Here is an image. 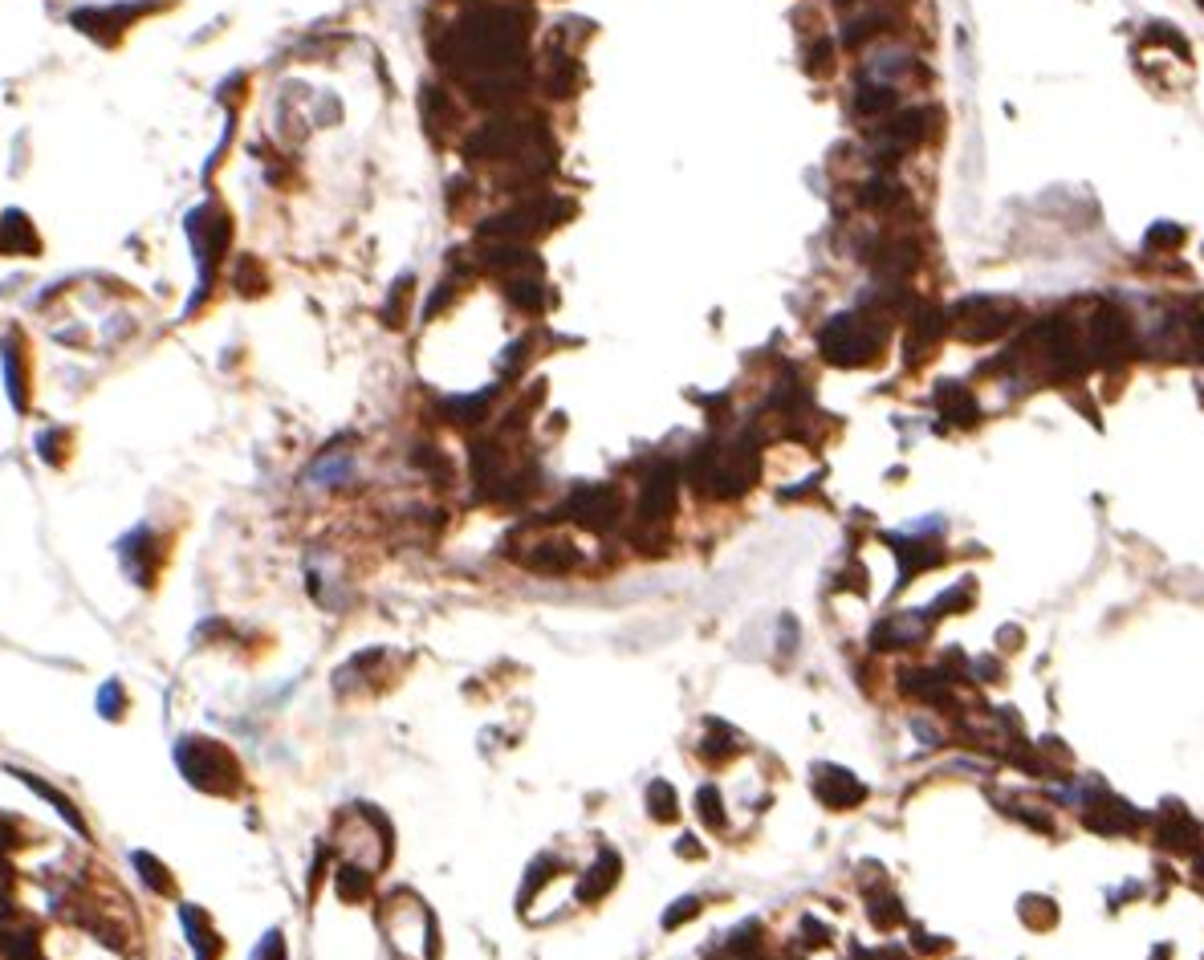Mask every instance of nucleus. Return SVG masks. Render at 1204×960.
Masks as SVG:
<instances>
[{
  "mask_svg": "<svg viewBox=\"0 0 1204 960\" xmlns=\"http://www.w3.org/2000/svg\"><path fill=\"white\" fill-rule=\"evenodd\" d=\"M875 346H879V334L867 330L863 318H855V314H842L822 330V354L838 367L867 363V358L875 354Z\"/></svg>",
  "mask_w": 1204,
  "mask_h": 960,
  "instance_id": "obj_1",
  "label": "nucleus"
},
{
  "mask_svg": "<svg viewBox=\"0 0 1204 960\" xmlns=\"http://www.w3.org/2000/svg\"><path fill=\"white\" fill-rule=\"evenodd\" d=\"M956 322H960V334H965L969 342H989V338L1009 330L1013 306L997 302V297H969V302L956 310Z\"/></svg>",
  "mask_w": 1204,
  "mask_h": 960,
  "instance_id": "obj_2",
  "label": "nucleus"
},
{
  "mask_svg": "<svg viewBox=\"0 0 1204 960\" xmlns=\"http://www.w3.org/2000/svg\"><path fill=\"white\" fill-rule=\"evenodd\" d=\"M1091 350H1095L1099 363H1119V358L1131 354V322H1127L1123 310L1103 306L1091 318Z\"/></svg>",
  "mask_w": 1204,
  "mask_h": 960,
  "instance_id": "obj_3",
  "label": "nucleus"
},
{
  "mask_svg": "<svg viewBox=\"0 0 1204 960\" xmlns=\"http://www.w3.org/2000/svg\"><path fill=\"white\" fill-rule=\"evenodd\" d=\"M192 240L200 245V257H204V273H212L216 269V261L224 257V249H228V240H232V224H228V216L224 212H192Z\"/></svg>",
  "mask_w": 1204,
  "mask_h": 960,
  "instance_id": "obj_4",
  "label": "nucleus"
},
{
  "mask_svg": "<svg viewBox=\"0 0 1204 960\" xmlns=\"http://www.w3.org/2000/svg\"><path fill=\"white\" fill-rule=\"evenodd\" d=\"M139 13H147V5H139V9H127V5H118V9H78L74 25L82 33H90V37H98L102 45H114Z\"/></svg>",
  "mask_w": 1204,
  "mask_h": 960,
  "instance_id": "obj_5",
  "label": "nucleus"
},
{
  "mask_svg": "<svg viewBox=\"0 0 1204 960\" xmlns=\"http://www.w3.org/2000/svg\"><path fill=\"white\" fill-rule=\"evenodd\" d=\"M41 240L33 232V220H25L21 212H5L0 216V253L9 257H37Z\"/></svg>",
  "mask_w": 1204,
  "mask_h": 960,
  "instance_id": "obj_6",
  "label": "nucleus"
},
{
  "mask_svg": "<svg viewBox=\"0 0 1204 960\" xmlns=\"http://www.w3.org/2000/svg\"><path fill=\"white\" fill-rule=\"evenodd\" d=\"M924 118H928V114H924V110H903V114H899V118H895V123H891V127H887V135H891V143H895V147H908V143H920V139H924Z\"/></svg>",
  "mask_w": 1204,
  "mask_h": 960,
  "instance_id": "obj_7",
  "label": "nucleus"
},
{
  "mask_svg": "<svg viewBox=\"0 0 1204 960\" xmlns=\"http://www.w3.org/2000/svg\"><path fill=\"white\" fill-rule=\"evenodd\" d=\"M891 106H895V90H891V86H863V90L855 94V110L867 114V118L887 114Z\"/></svg>",
  "mask_w": 1204,
  "mask_h": 960,
  "instance_id": "obj_8",
  "label": "nucleus"
},
{
  "mask_svg": "<svg viewBox=\"0 0 1204 960\" xmlns=\"http://www.w3.org/2000/svg\"><path fill=\"white\" fill-rule=\"evenodd\" d=\"M940 407H948L952 419H960V424H973V419H977V403H973L965 391H960V387H952V383L940 387Z\"/></svg>",
  "mask_w": 1204,
  "mask_h": 960,
  "instance_id": "obj_9",
  "label": "nucleus"
},
{
  "mask_svg": "<svg viewBox=\"0 0 1204 960\" xmlns=\"http://www.w3.org/2000/svg\"><path fill=\"white\" fill-rule=\"evenodd\" d=\"M1184 240V228L1180 224H1172V220H1160V224H1152L1148 228V236H1143V245L1148 249H1176Z\"/></svg>",
  "mask_w": 1204,
  "mask_h": 960,
  "instance_id": "obj_10",
  "label": "nucleus"
},
{
  "mask_svg": "<svg viewBox=\"0 0 1204 960\" xmlns=\"http://www.w3.org/2000/svg\"><path fill=\"white\" fill-rule=\"evenodd\" d=\"M899 196H903V192H899L895 179H871L867 192H863V200H867L871 208H891Z\"/></svg>",
  "mask_w": 1204,
  "mask_h": 960,
  "instance_id": "obj_11",
  "label": "nucleus"
},
{
  "mask_svg": "<svg viewBox=\"0 0 1204 960\" xmlns=\"http://www.w3.org/2000/svg\"><path fill=\"white\" fill-rule=\"evenodd\" d=\"M834 49H830V41H818L814 49H810V62H806V70L810 74H826L830 66H834V57H830Z\"/></svg>",
  "mask_w": 1204,
  "mask_h": 960,
  "instance_id": "obj_12",
  "label": "nucleus"
},
{
  "mask_svg": "<svg viewBox=\"0 0 1204 960\" xmlns=\"http://www.w3.org/2000/svg\"><path fill=\"white\" fill-rule=\"evenodd\" d=\"M871 33H879V17H863V21H855V25L847 29V45H859V41H867Z\"/></svg>",
  "mask_w": 1204,
  "mask_h": 960,
  "instance_id": "obj_13",
  "label": "nucleus"
},
{
  "mask_svg": "<svg viewBox=\"0 0 1204 960\" xmlns=\"http://www.w3.org/2000/svg\"><path fill=\"white\" fill-rule=\"evenodd\" d=\"M834 5H842V9H847V5H859V0H834Z\"/></svg>",
  "mask_w": 1204,
  "mask_h": 960,
  "instance_id": "obj_14",
  "label": "nucleus"
}]
</instances>
